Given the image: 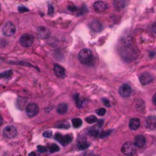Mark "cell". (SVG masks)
I'll return each mask as SVG.
<instances>
[{"instance_id":"3957f363","label":"cell","mask_w":156,"mask_h":156,"mask_svg":"<svg viewBox=\"0 0 156 156\" xmlns=\"http://www.w3.org/2000/svg\"><path fill=\"white\" fill-rule=\"evenodd\" d=\"M19 42L23 47H31L33 42H34V38L33 36L31 34H23L19 39Z\"/></svg>"},{"instance_id":"603a6c76","label":"cell","mask_w":156,"mask_h":156,"mask_svg":"<svg viewBox=\"0 0 156 156\" xmlns=\"http://www.w3.org/2000/svg\"><path fill=\"white\" fill-rule=\"evenodd\" d=\"M59 150H60V148H59V146L57 144H51L49 146V151L50 152L53 153V152H59Z\"/></svg>"},{"instance_id":"d6986e66","label":"cell","mask_w":156,"mask_h":156,"mask_svg":"<svg viewBox=\"0 0 156 156\" xmlns=\"http://www.w3.org/2000/svg\"><path fill=\"white\" fill-rule=\"evenodd\" d=\"M13 75L12 70H9L3 73H0V78H10Z\"/></svg>"},{"instance_id":"e0dca14e","label":"cell","mask_w":156,"mask_h":156,"mask_svg":"<svg viewBox=\"0 0 156 156\" xmlns=\"http://www.w3.org/2000/svg\"><path fill=\"white\" fill-rule=\"evenodd\" d=\"M67 110H68V106H67V104H65V103L59 104L57 107V112L61 115L65 114L66 112H67Z\"/></svg>"},{"instance_id":"d6a6232c","label":"cell","mask_w":156,"mask_h":156,"mask_svg":"<svg viewBox=\"0 0 156 156\" xmlns=\"http://www.w3.org/2000/svg\"><path fill=\"white\" fill-rule=\"evenodd\" d=\"M103 123H104V120H100L96 121V126H98V128H101L102 126H103Z\"/></svg>"},{"instance_id":"7a4b0ae2","label":"cell","mask_w":156,"mask_h":156,"mask_svg":"<svg viewBox=\"0 0 156 156\" xmlns=\"http://www.w3.org/2000/svg\"><path fill=\"white\" fill-rule=\"evenodd\" d=\"M121 152L127 156H134L136 154V146L131 142H126L121 148Z\"/></svg>"},{"instance_id":"83f0119b","label":"cell","mask_w":156,"mask_h":156,"mask_svg":"<svg viewBox=\"0 0 156 156\" xmlns=\"http://www.w3.org/2000/svg\"><path fill=\"white\" fill-rule=\"evenodd\" d=\"M111 133V130H106V131H102L101 133H100V138H106V137H108L109 134Z\"/></svg>"},{"instance_id":"4dcf8cb0","label":"cell","mask_w":156,"mask_h":156,"mask_svg":"<svg viewBox=\"0 0 156 156\" xmlns=\"http://www.w3.org/2000/svg\"><path fill=\"white\" fill-rule=\"evenodd\" d=\"M38 151L40 152H47V148H45L44 146H38Z\"/></svg>"},{"instance_id":"8d00e7d4","label":"cell","mask_w":156,"mask_h":156,"mask_svg":"<svg viewBox=\"0 0 156 156\" xmlns=\"http://www.w3.org/2000/svg\"><path fill=\"white\" fill-rule=\"evenodd\" d=\"M152 103L156 106V93L154 94V95L152 96Z\"/></svg>"},{"instance_id":"30bf717a","label":"cell","mask_w":156,"mask_h":156,"mask_svg":"<svg viewBox=\"0 0 156 156\" xmlns=\"http://www.w3.org/2000/svg\"><path fill=\"white\" fill-rule=\"evenodd\" d=\"M140 82L142 85H147L152 82V76L150 75V73H142V75H140Z\"/></svg>"},{"instance_id":"4fadbf2b","label":"cell","mask_w":156,"mask_h":156,"mask_svg":"<svg viewBox=\"0 0 156 156\" xmlns=\"http://www.w3.org/2000/svg\"><path fill=\"white\" fill-rule=\"evenodd\" d=\"M38 34L41 39H48L50 36V31L45 27H40L38 28Z\"/></svg>"},{"instance_id":"d4e9b609","label":"cell","mask_w":156,"mask_h":156,"mask_svg":"<svg viewBox=\"0 0 156 156\" xmlns=\"http://www.w3.org/2000/svg\"><path fill=\"white\" fill-rule=\"evenodd\" d=\"M85 120L89 124H92V123H95V122L98 121V120H96V118L95 116H89V117H87L85 118Z\"/></svg>"},{"instance_id":"5b68a950","label":"cell","mask_w":156,"mask_h":156,"mask_svg":"<svg viewBox=\"0 0 156 156\" xmlns=\"http://www.w3.org/2000/svg\"><path fill=\"white\" fill-rule=\"evenodd\" d=\"M3 134L7 139H13L17 136L18 130L16 127H14V126H6L3 130Z\"/></svg>"},{"instance_id":"7c38bea8","label":"cell","mask_w":156,"mask_h":156,"mask_svg":"<svg viewBox=\"0 0 156 156\" xmlns=\"http://www.w3.org/2000/svg\"><path fill=\"white\" fill-rule=\"evenodd\" d=\"M146 125H147V128H149L151 130H156V117L153 116L148 117L146 120Z\"/></svg>"},{"instance_id":"f546056e","label":"cell","mask_w":156,"mask_h":156,"mask_svg":"<svg viewBox=\"0 0 156 156\" xmlns=\"http://www.w3.org/2000/svg\"><path fill=\"white\" fill-rule=\"evenodd\" d=\"M43 136L45 138H51V136H53V133H51V131H44Z\"/></svg>"},{"instance_id":"ffe728a7","label":"cell","mask_w":156,"mask_h":156,"mask_svg":"<svg viewBox=\"0 0 156 156\" xmlns=\"http://www.w3.org/2000/svg\"><path fill=\"white\" fill-rule=\"evenodd\" d=\"M56 128H62V129H68L70 127V125L67 121H62V122H59L55 125Z\"/></svg>"},{"instance_id":"7402d4cb","label":"cell","mask_w":156,"mask_h":156,"mask_svg":"<svg viewBox=\"0 0 156 156\" xmlns=\"http://www.w3.org/2000/svg\"><path fill=\"white\" fill-rule=\"evenodd\" d=\"M89 134H90L92 137H98V135H100L99 134V131H98V128H91L90 130H89Z\"/></svg>"},{"instance_id":"9c48e42d","label":"cell","mask_w":156,"mask_h":156,"mask_svg":"<svg viewBox=\"0 0 156 156\" xmlns=\"http://www.w3.org/2000/svg\"><path fill=\"white\" fill-rule=\"evenodd\" d=\"M131 92H132L131 87L127 84H124L120 87V95L122 98H129L131 95Z\"/></svg>"},{"instance_id":"74e56055","label":"cell","mask_w":156,"mask_h":156,"mask_svg":"<svg viewBox=\"0 0 156 156\" xmlns=\"http://www.w3.org/2000/svg\"><path fill=\"white\" fill-rule=\"evenodd\" d=\"M3 124V118H2V117L0 116V126H1Z\"/></svg>"},{"instance_id":"8992f818","label":"cell","mask_w":156,"mask_h":156,"mask_svg":"<svg viewBox=\"0 0 156 156\" xmlns=\"http://www.w3.org/2000/svg\"><path fill=\"white\" fill-rule=\"evenodd\" d=\"M39 112V107L37 104L35 103H31L28 104L26 108V113L29 118H32L34 116H36Z\"/></svg>"},{"instance_id":"9a60e30c","label":"cell","mask_w":156,"mask_h":156,"mask_svg":"<svg viewBox=\"0 0 156 156\" xmlns=\"http://www.w3.org/2000/svg\"><path fill=\"white\" fill-rule=\"evenodd\" d=\"M129 127L131 130H136L139 129L140 127V120L139 118H131L130 120V123H129Z\"/></svg>"},{"instance_id":"836d02e7","label":"cell","mask_w":156,"mask_h":156,"mask_svg":"<svg viewBox=\"0 0 156 156\" xmlns=\"http://www.w3.org/2000/svg\"><path fill=\"white\" fill-rule=\"evenodd\" d=\"M53 6L51 5H49V10H48V14L49 15H53Z\"/></svg>"},{"instance_id":"8fae6325","label":"cell","mask_w":156,"mask_h":156,"mask_svg":"<svg viewBox=\"0 0 156 156\" xmlns=\"http://www.w3.org/2000/svg\"><path fill=\"white\" fill-rule=\"evenodd\" d=\"M53 71H54L55 76L58 78H64L65 77V70L63 66L59 65V64H54Z\"/></svg>"},{"instance_id":"2e32d148","label":"cell","mask_w":156,"mask_h":156,"mask_svg":"<svg viewBox=\"0 0 156 156\" xmlns=\"http://www.w3.org/2000/svg\"><path fill=\"white\" fill-rule=\"evenodd\" d=\"M127 6V0H114V6L117 10H120Z\"/></svg>"},{"instance_id":"52a82bcc","label":"cell","mask_w":156,"mask_h":156,"mask_svg":"<svg viewBox=\"0 0 156 156\" xmlns=\"http://www.w3.org/2000/svg\"><path fill=\"white\" fill-rule=\"evenodd\" d=\"M55 140H58V142H60V143L63 146L69 144L71 142H72V136L71 135H65V136H63L62 134H60V133H56L55 136H54Z\"/></svg>"},{"instance_id":"44dd1931","label":"cell","mask_w":156,"mask_h":156,"mask_svg":"<svg viewBox=\"0 0 156 156\" xmlns=\"http://www.w3.org/2000/svg\"><path fill=\"white\" fill-rule=\"evenodd\" d=\"M73 98H75V100H76V107H77L78 108H81L82 107H83V100H82V99L79 98L78 95H76L75 96H73Z\"/></svg>"},{"instance_id":"d590c367","label":"cell","mask_w":156,"mask_h":156,"mask_svg":"<svg viewBox=\"0 0 156 156\" xmlns=\"http://www.w3.org/2000/svg\"><path fill=\"white\" fill-rule=\"evenodd\" d=\"M152 31L153 33L156 34V23H153V24H152Z\"/></svg>"},{"instance_id":"f1b7e54d","label":"cell","mask_w":156,"mask_h":156,"mask_svg":"<svg viewBox=\"0 0 156 156\" xmlns=\"http://www.w3.org/2000/svg\"><path fill=\"white\" fill-rule=\"evenodd\" d=\"M18 10H19L20 13L28 12V9H27V7H24V6H19V7H18Z\"/></svg>"},{"instance_id":"ba28073f","label":"cell","mask_w":156,"mask_h":156,"mask_svg":"<svg viewBox=\"0 0 156 156\" xmlns=\"http://www.w3.org/2000/svg\"><path fill=\"white\" fill-rule=\"evenodd\" d=\"M108 9V4L104 1H96L94 4V10L96 13H104Z\"/></svg>"},{"instance_id":"6da1fadb","label":"cell","mask_w":156,"mask_h":156,"mask_svg":"<svg viewBox=\"0 0 156 156\" xmlns=\"http://www.w3.org/2000/svg\"><path fill=\"white\" fill-rule=\"evenodd\" d=\"M78 59L81 63L89 64L93 61V53L89 49H83L80 51L78 54Z\"/></svg>"},{"instance_id":"cb8c5ba5","label":"cell","mask_w":156,"mask_h":156,"mask_svg":"<svg viewBox=\"0 0 156 156\" xmlns=\"http://www.w3.org/2000/svg\"><path fill=\"white\" fill-rule=\"evenodd\" d=\"M72 123H73V126L75 128H79L80 126L82 125V120H80V118H73V120H72Z\"/></svg>"},{"instance_id":"277c9868","label":"cell","mask_w":156,"mask_h":156,"mask_svg":"<svg viewBox=\"0 0 156 156\" xmlns=\"http://www.w3.org/2000/svg\"><path fill=\"white\" fill-rule=\"evenodd\" d=\"M2 32L6 37L13 36L15 33H16V27H15V25L12 23V22H6L3 27Z\"/></svg>"},{"instance_id":"5bb4252c","label":"cell","mask_w":156,"mask_h":156,"mask_svg":"<svg viewBox=\"0 0 156 156\" xmlns=\"http://www.w3.org/2000/svg\"><path fill=\"white\" fill-rule=\"evenodd\" d=\"M134 144L138 148H142L145 144V138L142 135H137L134 139Z\"/></svg>"},{"instance_id":"f35d334b","label":"cell","mask_w":156,"mask_h":156,"mask_svg":"<svg viewBox=\"0 0 156 156\" xmlns=\"http://www.w3.org/2000/svg\"><path fill=\"white\" fill-rule=\"evenodd\" d=\"M28 156H36V154H35V152H31Z\"/></svg>"},{"instance_id":"4316f807","label":"cell","mask_w":156,"mask_h":156,"mask_svg":"<svg viewBox=\"0 0 156 156\" xmlns=\"http://www.w3.org/2000/svg\"><path fill=\"white\" fill-rule=\"evenodd\" d=\"M96 112V114H98V116H100V117H102V116H104L106 114V109L105 108H98V110L95 111Z\"/></svg>"},{"instance_id":"484cf974","label":"cell","mask_w":156,"mask_h":156,"mask_svg":"<svg viewBox=\"0 0 156 156\" xmlns=\"http://www.w3.org/2000/svg\"><path fill=\"white\" fill-rule=\"evenodd\" d=\"M88 146H89V144L87 142H84L78 145V148H79V150H85L86 148H88Z\"/></svg>"},{"instance_id":"ac0fdd59","label":"cell","mask_w":156,"mask_h":156,"mask_svg":"<svg viewBox=\"0 0 156 156\" xmlns=\"http://www.w3.org/2000/svg\"><path fill=\"white\" fill-rule=\"evenodd\" d=\"M89 26H90V28L93 29L94 31H100L101 29H102V24L100 23L99 21H98V20L92 21Z\"/></svg>"},{"instance_id":"1f68e13d","label":"cell","mask_w":156,"mask_h":156,"mask_svg":"<svg viewBox=\"0 0 156 156\" xmlns=\"http://www.w3.org/2000/svg\"><path fill=\"white\" fill-rule=\"evenodd\" d=\"M102 101H103V103L105 104V106L106 107H108V108H109L110 107V102H109V100L108 99H107V98H103L102 99Z\"/></svg>"},{"instance_id":"e575fe53","label":"cell","mask_w":156,"mask_h":156,"mask_svg":"<svg viewBox=\"0 0 156 156\" xmlns=\"http://www.w3.org/2000/svg\"><path fill=\"white\" fill-rule=\"evenodd\" d=\"M68 9H69V10H72L73 12H75L77 9H76L75 6H68Z\"/></svg>"}]
</instances>
